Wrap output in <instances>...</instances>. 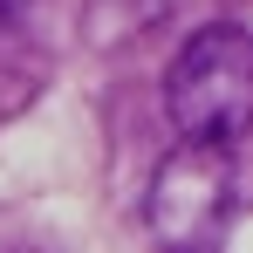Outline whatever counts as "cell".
Segmentation results:
<instances>
[{
    "mask_svg": "<svg viewBox=\"0 0 253 253\" xmlns=\"http://www.w3.org/2000/svg\"><path fill=\"white\" fill-rule=\"evenodd\" d=\"M165 117L178 137L240 144L253 130V28L206 21L165 69Z\"/></svg>",
    "mask_w": 253,
    "mask_h": 253,
    "instance_id": "obj_1",
    "label": "cell"
},
{
    "mask_svg": "<svg viewBox=\"0 0 253 253\" xmlns=\"http://www.w3.org/2000/svg\"><path fill=\"white\" fill-rule=\"evenodd\" d=\"M233 199H240L233 144L178 137L158 158V171H151L144 226H151L158 253H219L226 247V226H233Z\"/></svg>",
    "mask_w": 253,
    "mask_h": 253,
    "instance_id": "obj_2",
    "label": "cell"
}]
</instances>
